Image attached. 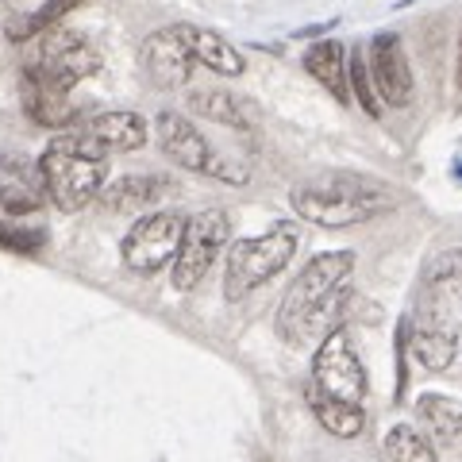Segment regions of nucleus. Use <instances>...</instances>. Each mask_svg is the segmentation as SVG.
<instances>
[{
    "mask_svg": "<svg viewBox=\"0 0 462 462\" xmlns=\"http://www.w3.org/2000/svg\"><path fill=\"white\" fill-rule=\"evenodd\" d=\"M409 358L431 374H447L462 343V247L431 254L412 293V312L404 316Z\"/></svg>",
    "mask_w": 462,
    "mask_h": 462,
    "instance_id": "nucleus-1",
    "label": "nucleus"
},
{
    "mask_svg": "<svg viewBox=\"0 0 462 462\" xmlns=\"http://www.w3.org/2000/svg\"><path fill=\"white\" fill-rule=\"evenodd\" d=\"M355 251H320L309 258V266L289 282L278 305V336L289 346L320 343L328 331L343 328V312L351 300V273Z\"/></svg>",
    "mask_w": 462,
    "mask_h": 462,
    "instance_id": "nucleus-2",
    "label": "nucleus"
},
{
    "mask_svg": "<svg viewBox=\"0 0 462 462\" xmlns=\"http://www.w3.org/2000/svg\"><path fill=\"white\" fill-rule=\"evenodd\" d=\"M289 205L300 220L316 227H355L389 216L401 205V193L382 178L355 170H324L289 189Z\"/></svg>",
    "mask_w": 462,
    "mask_h": 462,
    "instance_id": "nucleus-3",
    "label": "nucleus"
},
{
    "mask_svg": "<svg viewBox=\"0 0 462 462\" xmlns=\"http://www.w3.org/2000/svg\"><path fill=\"white\" fill-rule=\"evenodd\" d=\"M42 193L58 212H81L93 205L108 178V154L85 132H62L39 158Z\"/></svg>",
    "mask_w": 462,
    "mask_h": 462,
    "instance_id": "nucleus-4",
    "label": "nucleus"
},
{
    "mask_svg": "<svg viewBox=\"0 0 462 462\" xmlns=\"http://www.w3.org/2000/svg\"><path fill=\"white\" fill-rule=\"evenodd\" d=\"M105 58L81 32L69 27H47L39 35L35 58H27L23 66V85L39 93H54V97H69L85 78L100 74Z\"/></svg>",
    "mask_w": 462,
    "mask_h": 462,
    "instance_id": "nucleus-5",
    "label": "nucleus"
},
{
    "mask_svg": "<svg viewBox=\"0 0 462 462\" xmlns=\"http://www.w3.org/2000/svg\"><path fill=\"white\" fill-rule=\"evenodd\" d=\"M300 243L297 224H273L263 236L239 239L227 247V266H224V297L227 300H243L254 289H263L273 282L278 273L293 263Z\"/></svg>",
    "mask_w": 462,
    "mask_h": 462,
    "instance_id": "nucleus-6",
    "label": "nucleus"
},
{
    "mask_svg": "<svg viewBox=\"0 0 462 462\" xmlns=\"http://www.w3.org/2000/svg\"><path fill=\"white\" fill-rule=\"evenodd\" d=\"M154 132H158V147L166 158H173L178 166L205 173V178L227 181V185H243L251 178V170L236 162V158H224L212 143L200 135V127H193L181 112H158L154 116Z\"/></svg>",
    "mask_w": 462,
    "mask_h": 462,
    "instance_id": "nucleus-7",
    "label": "nucleus"
},
{
    "mask_svg": "<svg viewBox=\"0 0 462 462\" xmlns=\"http://www.w3.org/2000/svg\"><path fill=\"white\" fill-rule=\"evenodd\" d=\"M309 389H316V393H324L339 404L363 409L370 382H366V366H363V358H358L351 336H346V328L328 331V336L316 343Z\"/></svg>",
    "mask_w": 462,
    "mask_h": 462,
    "instance_id": "nucleus-8",
    "label": "nucleus"
},
{
    "mask_svg": "<svg viewBox=\"0 0 462 462\" xmlns=\"http://www.w3.org/2000/svg\"><path fill=\"white\" fill-rule=\"evenodd\" d=\"M231 243V220L224 208H205L197 216H185V231H181V247L173 254V289L178 293H193L205 282V273L212 263L220 258V251Z\"/></svg>",
    "mask_w": 462,
    "mask_h": 462,
    "instance_id": "nucleus-9",
    "label": "nucleus"
},
{
    "mask_svg": "<svg viewBox=\"0 0 462 462\" xmlns=\"http://www.w3.org/2000/svg\"><path fill=\"white\" fill-rule=\"evenodd\" d=\"M181 231H185V216L173 212V208L139 216L120 243L124 266L132 273H139V278H151V273H158L162 266L173 263V254L181 247Z\"/></svg>",
    "mask_w": 462,
    "mask_h": 462,
    "instance_id": "nucleus-10",
    "label": "nucleus"
},
{
    "mask_svg": "<svg viewBox=\"0 0 462 462\" xmlns=\"http://www.w3.org/2000/svg\"><path fill=\"white\" fill-rule=\"evenodd\" d=\"M139 66L143 74H147V81L154 85V89H185L193 78V54L189 47H185V39L178 32V23L170 27H158V32H151L147 39H143L139 47Z\"/></svg>",
    "mask_w": 462,
    "mask_h": 462,
    "instance_id": "nucleus-11",
    "label": "nucleus"
},
{
    "mask_svg": "<svg viewBox=\"0 0 462 462\" xmlns=\"http://www.w3.org/2000/svg\"><path fill=\"white\" fill-rule=\"evenodd\" d=\"M374 89H378V100L389 108H404L412 100V66H409V51H404L401 35L393 32H378L370 39V54H366Z\"/></svg>",
    "mask_w": 462,
    "mask_h": 462,
    "instance_id": "nucleus-12",
    "label": "nucleus"
},
{
    "mask_svg": "<svg viewBox=\"0 0 462 462\" xmlns=\"http://www.w3.org/2000/svg\"><path fill=\"white\" fill-rule=\"evenodd\" d=\"M42 178L39 162H27L16 154H0V208L8 216H32L42 208Z\"/></svg>",
    "mask_w": 462,
    "mask_h": 462,
    "instance_id": "nucleus-13",
    "label": "nucleus"
},
{
    "mask_svg": "<svg viewBox=\"0 0 462 462\" xmlns=\"http://www.w3.org/2000/svg\"><path fill=\"white\" fill-rule=\"evenodd\" d=\"M178 32L185 39V47H189L193 62L208 66L212 74H220V78H243L247 74V58H243L236 42H227L220 32L200 27V23H178Z\"/></svg>",
    "mask_w": 462,
    "mask_h": 462,
    "instance_id": "nucleus-14",
    "label": "nucleus"
},
{
    "mask_svg": "<svg viewBox=\"0 0 462 462\" xmlns=\"http://www.w3.org/2000/svg\"><path fill=\"white\" fill-rule=\"evenodd\" d=\"M81 132L105 154H127V151H139L143 143H147L151 127L139 112H100L81 127Z\"/></svg>",
    "mask_w": 462,
    "mask_h": 462,
    "instance_id": "nucleus-15",
    "label": "nucleus"
},
{
    "mask_svg": "<svg viewBox=\"0 0 462 462\" xmlns=\"http://www.w3.org/2000/svg\"><path fill=\"white\" fill-rule=\"evenodd\" d=\"M189 108L212 124L231 127V132H254L258 127V108L231 89H189Z\"/></svg>",
    "mask_w": 462,
    "mask_h": 462,
    "instance_id": "nucleus-16",
    "label": "nucleus"
},
{
    "mask_svg": "<svg viewBox=\"0 0 462 462\" xmlns=\"http://www.w3.org/2000/svg\"><path fill=\"white\" fill-rule=\"evenodd\" d=\"M166 189H170V181L158 178V173H124V178H116V181H105L100 205L108 212H143Z\"/></svg>",
    "mask_w": 462,
    "mask_h": 462,
    "instance_id": "nucleus-17",
    "label": "nucleus"
},
{
    "mask_svg": "<svg viewBox=\"0 0 462 462\" xmlns=\"http://www.w3.org/2000/svg\"><path fill=\"white\" fill-rule=\"evenodd\" d=\"M300 66H305L309 74L339 100V105L351 100V85H346V47L339 39H316L305 51V62Z\"/></svg>",
    "mask_w": 462,
    "mask_h": 462,
    "instance_id": "nucleus-18",
    "label": "nucleus"
},
{
    "mask_svg": "<svg viewBox=\"0 0 462 462\" xmlns=\"http://www.w3.org/2000/svg\"><path fill=\"white\" fill-rule=\"evenodd\" d=\"M309 409L316 416V424H320L328 436L336 439H358L366 431V409H355V404H339L331 401L324 393H316V389H309Z\"/></svg>",
    "mask_w": 462,
    "mask_h": 462,
    "instance_id": "nucleus-19",
    "label": "nucleus"
},
{
    "mask_svg": "<svg viewBox=\"0 0 462 462\" xmlns=\"http://www.w3.org/2000/svg\"><path fill=\"white\" fill-rule=\"evenodd\" d=\"M416 416L439 443H462V401L447 393H424L416 401Z\"/></svg>",
    "mask_w": 462,
    "mask_h": 462,
    "instance_id": "nucleus-20",
    "label": "nucleus"
},
{
    "mask_svg": "<svg viewBox=\"0 0 462 462\" xmlns=\"http://www.w3.org/2000/svg\"><path fill=\"white\" fill-rule=\"evenodd\" d=\"M385 458L389 462H439L436 458V447L424 431H416L412 424H393L385 431Z\"/></svg>",
    "mask_w": 462,
    "mask_h": 462,
    "instance_id": "nucleus-21",
    "label": "nucleus"
},
{
    "mask_svg": "<svg viewBox=\"0 0 462 462\" xmlns=\"http://www.w3.org/2000/svg\"><path fill=\"white\" fill-rule=\"evenodd\" d=\"M346 85H351V97L363 105V112H370L374 120H378V116H382V100H378V89H374L370 66H366V47L346 51Z\"/></svg>",
    "mask_w": 462,
    "mask_h": 462,
    "instance_id": "nucleus-22",
    "label": "nucleus"
},
{
    "mask_svg": "<svg viewBox=\"0 0 462 462\" xmlns=\"http://www.w3.org/2000/svg\"><path fill=\"white\" fill-rule=\"evenodd\" d=\"M78 5H81V0H51V5L42 8L35 20H27V23H23V32L16 35V42L32 39V35H42V32H47V27H58V20H62L66 12H74Z\"/></svg>",
    "mask_w": 462,
    "mask_h": 462,
    "instance_id": "nucleus-23",
    "label": "nucleus"
},
{
    "mask_svg": "<svg viewBox=\"0 0 462 462\" xmlns=\"http://www.w3.org/2000/svg\"><path fill=\"white\" fill-rule=\"evenodd\" d=\"M0 247L20 251V254H35V251L42 247V231L16 227V224H5V220H0Z\"/></svg>",
    "mask_w": 462,
    "mask_h": 462,
    "instance_id": "nucleus-24",
    "label": "nucleus"
},
{
    "mask_svg": "<svg viewBox=\"0 0 462 462\" xmlns=\"http://www.w3.org/2000/svg\"><path fill=\"white\" fill-rule=\"evenodd\" d=\"M5 5H8V35L16 39L23 32V23L35 20L39 12L51 5V0H5Z\"/></svg>",
    "mask_w": 462,
    "mask_h": 462,
    "instance_id": "nucleus-25",
    "label": "nucleus"
},
{
    "mask_svg": "<svg viewBox=\"0 0 462 462\" xmlns=\"http://www.w3.org/2000/svg\"><path fill=\"white\" fill-rule=\"evenodd\" d=\"M331 27H339V20H324V23H312V27H300V32H293V39H320V35H328Z\"/></svg>",
    "mask_w": 462,
    "mask_h": 462,
    "instance_id": "nucleus-26",
    "label": "nucleus"
},
{
    "mask_svg": "<svg viewBox=\"0 0 462 462\" xmlns=\"http://www.w3.org/2000/svg\"><path fill=\"white\" fill-rule=\"evenodd\" d=\"M455 89L462 97V27H458V47H455Z\"/></svg>",
    "mask_w": 462,
    "mask_h": 462,
    "instance_id": "nucleus-27",
    "label": "nucleus"
},
{
    "mask_svg": "<svg viewBox=\"0 0 462 462\" xmlns=\"http://www.w3.org/2000/svg\"><path fill=\"white\" fill-rule=\"evenodd\" d=\"M412 5H416V0H397V5H393V8L401 12V8H412Z\"/></svg>",
    "mask_w": 462,
    "mask_h": 462,
    "instance_id": "nucleus-28",
    "label": "nucleus"
}]
</instances>
